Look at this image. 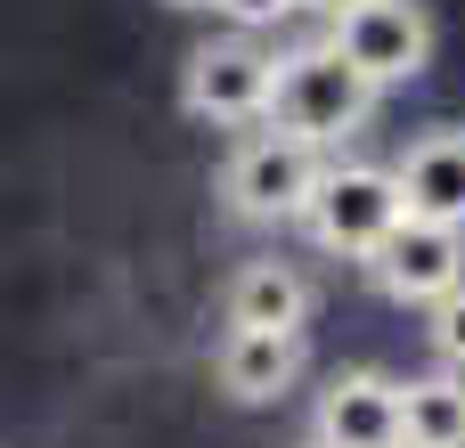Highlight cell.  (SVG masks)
<instances>
[{"instance_id": "6da1fadb", "label": "cell", "mask_w": 465, "mask_h": 448, "mask_svg": "<svg viewBox=\"0 0 465 448\" xmlns=\"http://www.w3.org/2000/svg\"><path fill=\"white\" fill-rule=\"evenodd\" d=\"M368 106H376V82H368L335 41H319V49L278 57V73H270V106H262V114H270L278 131L327 147V139H351V131L368 122Z\"/></svg>"}, {"instance_id": "7a4b0ae2", "label": "cell", "mask_w": 465, "mask_h": 448, "mask_svg": "<svg viewBox=\"0 0 465 448\" xmlns=\"http://www.w3.org/2000/svg\"><path fill=\"white\" fill-rule=\"evenodd\" d=\"M302 220H311V237H319L327 253L368 261V253L384 245V229L401 220V188H392V171H376V163H319V180H311V196H302Z\"/></svg>"}, {"instance_id": "3957f363", "label": "cell", "mask_w": 465, "mask_h": 448, "mask_svg": "<svg viewBox=\"0 0 465 448\" xmlns=\"http://www.w3.org/2000/svg\"><path fill=\"white\" fill-rule=\"evenodd\" d=\"M376 90L384 82H417L425 65H433V24H425V8L417 0H351V8H335V33H327Z\"/></svg>"}, {"instance_id": "277c9868", "label": "cell", "mask_w": 465, "mask_h": 448, "mask_svg": "<svg viewBox=\"0 0 465 448\" xmlns=\"http://www.w3.org/2000/svg\"><path fill=\"white\" fill-rule=\"evenodd\" d=\"M311 180H319V147L294 139V131H262V139H245V147L229 155L221 196H229V212H245V220H294L302 196H311Z\"/></svg>"}, {"instance_id": "5b68a950", "label": "cell", "mask_w": 465, "mask_h": 448, "mask_svg": "<svg viewBox=\"0 0 465 448\" xmlns=\"http://www.w3.org/2000/svg\"><path fill=\"white\" fill-rule=\"evenodd\" d=\"M368 269H376V286H384L392 302L425 310V302H441V294L465 278V229L409 220V212H401V220L384 229V245L368 253Z\"/></svg>"}, {"instance_id": "8992f818", "label": "cell", "mask_w": 465, "mask_h": 448, "mask_svg": "<svg viewBox=\"0 0 465 448\" xmlns=\"http://www.w3.org/2000/svg\"><path fill=\"white\" fill-rule=\"evenodd\" d=\"M270 73H278L270 49H253V41H204V49L188 57L180 106H188L196 122H262V106H270Z\"/></svg>"}, {"instance_id": "52a82bcc", "label": "cell", "mask_w": 465, "mask_h": 448, "mask_svg": "<svg viewBox=\"0 0 465 448\" xmlns=\"http://www.w3.org/2000/svg\"><path fill=\"white\" fill-rule=\"evenodd\" d=\"M392 188H401V212H409V220L465 229V131H425V139L392 163Z\"/></svg>"}, {"instance_id": "ba28073f", "label": "cell", "mask_w": 465, "mask_h": 448, "mask_svg": "<svg viewBox=\"0 0 465 448\" xmlns=\"http://www.w3.org/2000/svg\"><path fill=\"white\" fill-rule=\"evenodd\" d=\"M319 448H401V384L392 375H335L319 400Z\"/></svg>"}, {"instance_id": "9c48e42d", "label": "cell", "mask_w": 465, "mask_h": 448, "mask_svg": "<svg viewBox=\"0 0 465 448\" xmlns=\"http://www.w3.org/2000/svg\"><path fill=\"white\" fill-rule=\"evenodd\" d=\"M302 367V335H270V326H229L221 343V392L229 400H278Z\"/></svg>"}, {"instance_id": "30bf717a", "label": "cell", "mask_w": 465, "mask_h": 448, "mask_svg": "<svg viewBox=\"0 0 465 448\" xmlns=\"http://www.w3.org/2000/svg\"><path fill=\"white\" fill-rule=\"evenodd\" d=\"M302 318H311V286H302L286 261H253V269H237V286H229V326L302 335Z\"/></svg>"}, {"instance_id": "8fae6325", "label": "cell", "mask_w": 465, "mask_h": 448, "mask_svg": "<svg viewBox=\"0 0 465 448\" xmlns=\"http://www.w3.org/2000/svg\"><path fill=\"white\" fill-rule=\"evenodd\" d=\"M465 441V375H425L401 384V448H450Z\"/></svg>"}, {"instance_id": "7c38bea8", "label": "cell", "mask_w": 465, "mask_h": 448, "mask_svg": "<svg viewBox=\"0 0 465 448\" xmlns=\"http://www.w3.org/2000/svg\"><path fill=\"white\" fill-rule=\"evenodd\" d=\"M425 310H433V351H441V359L465 375V278L441 294V302H425Z\"/></svg>"}, {"instance_id": "4fadbf2b", "label": "cell", "mask_w": 465, "mask_h": 448, "mask_svg": "<svg viewBox=\"0 0 465 448\" xmlns=\"http://www.w3.org/2000/svg\"><path fill=\"white\" fill-rule=\"evenodd\" d=\"M229 24H245V33H262V24H278V16H294L302 0H213Z\"/></svg>"}, {"instance_id": "5bb4252c", "label": "cell", "mask_w": 465, "mask_h": 448, "mask_svg": "<svg viewBox=\"0 0 465 448\" xmlns=\"http://www.w3.org/2000/svg\"><path fill=\"white\" fill-rule=\"evenodd\" d=\"M311 8H327V16H335V8H351V0H311Z\"/></svg>"}, {"instance_id": "9a60e30c", "label": "cell", "mask_w": 465, "mask_h": 448, "mask_svg": "<svg viewBox=\"0 0 465 448\" xmlns=\"http://www.w3.org/2000/svg\"><path fill=\"white\" fill-rule=\"evenodd\" d=\"M172 8H213V0H172Z\"/></svg>"}, {"instance_id": "2e32d148", "label": "cell", "mask_w": 465, "mask_h": 448, "mask_svg": "<svg viewBox=\"0 0 465 448\" xmlns=\"http://www.w3.org/2000/svg\"><path fill=\"white\" fill-rule=\"evenodd\" d=\"M450 448H465V441H450Z\"/></svg>"}, {"instance_id": "e0dca14e", "label": "cell", "mask_w": 465, "mask_h": 448, "mask_svg": "<svg viewBox=\"0 0 465 448\" xmlns=\"http://www.w3.org/2000/svg\"><path fill=\"white\" fill-rule=\"evenodd\" d=\"M311 448H319V441H311Z\"/></svg>"}]
</instances>
